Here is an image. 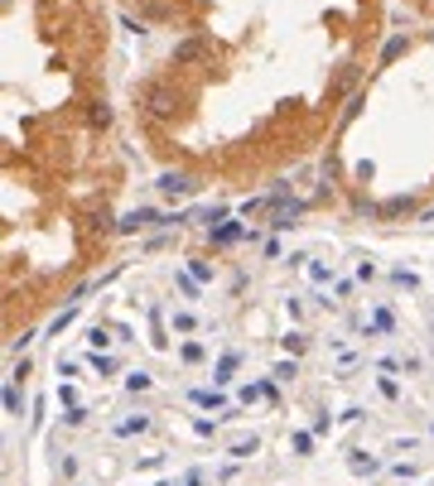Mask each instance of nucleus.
Masks as SVG:
<instances>
[{
    "mask_svg": "<svg viewBox=\"0 0 434 486\" xmlns=\"http://www.w3.org/2000/svg\"><path fill=\"white\" fill-rule=\"evenodd\" d=\"M227 453H232L236 462H246V458H256V453H261V438H256V433H241V438H232V448H227Z\"/></svg>",
    "mask_w": 434,
    "mask_h": 486,
    "instance_id": "1",
    "label": "nucleus"
},
{
    "mask_svg": "<svg viewBox=\"0 0 434 486\" xmlns=\"http://www.w3.org/2000/svg\"><path fill=\"white\" fill-rule=\"evenodd\" d=\"M236 366H241V352H227V357H222V361H217V371H213V386H227V381H232V371H236Z\"/></svg>",
    "mask_w": 434,
    "mask_h": 486,
    "instance_id": "2",
    "label": "nucleus"
},
{
    "mask_svg": "<svg viewBox=\"0 0 434 486\" xmlns=\"http://www.w3.org/2000/svg\"><path fill=\"white\" fill-rule=\"evenodd\" d=\"M347 467H352V472H357V477H367V472H376V467H381V462H376V458H372V453H362V448H352V458H347Z\"/></svg>",
    "mask_w": 434,
    "mask_h": 486,
    "instance_id": "3",
    "label": "nucleus"
},
{
    "mask_svg": "<svg viewBox=\"0 0 434 486\" xmlns=\"http://www.w3.org/2000/svg\"><path fill=\"white\" fill-rule=\"evenodd\" d=\"M189 399H193V404H198V409H227V399H222V395H217V390H193V395H189Z\"/></svg>",
    "mask_w": 434,
    "mask_h": 486,
    "instance_id": "4",
    "label": "nucleus"
},
{
    "mask_svg": "<svg viewBox=\"0 0 434 486\" xmlns=\"http://www.w3.org/2000/svg\"><path fill=\"white\" fill-rule=\"evenodd\" d=\"M145 429H150V419H145V414H135V419H121V424H116V433H121V438H130V433H145Z\"/></svg>",
    "mask_w": 434,
    "mask_h": 486,
    "instance_id": "5",
    "label": "nucleus"
},
{
    "mask_svg": "<svg viewBox=\"0 0 434 486\" xmlns=\"http://www.w3.org/2000/svg\"><path fill=\"white\" fill-rule=\"evenodd\" d=\"M5 414H15V419H19V414H24V395H19V390H15V381H10V386H5Z\"/></svg>",
    "mask_w": 434,
    "mask_h": 486,
    "instance_id": "6",
    "label": "nucleus"
},
{
    "mask_svg": "<svg viewBox=\"0 0 434 486\" xmlns=\"http://www.w3.org/2000/svg\"><path fill=\"white\" fill-rule=\"evenodd\" d=\"M280 347H285V352H304V347H309V337H304V332H285V337H280Z\"/></svg>",
    "mask_w": 434,
    "mask_h": 486,
    "instance_id": "7",
    "label": "nucleus"
},
{
    "mask_svg": "<svg viewBox=\"0 0 434 486\" xmlns=\"http://www.w3.org/2000/svg\"><path fill=\"white\" fill-rule=\"evenodd\" d=\"M314 453V433H295V458H309Z\"/></svg>",
    "mask_w": 434,
    "mask_h": 486,
    "instance_id": "8",
    "label": "nucleus"
},
{
    "mask_svg": "<svg viewBox=\"0 0 434 486\" xmlns=\"http://www.w3.org/2000/svg\"><path fill=\"white\" fill-rule=\"evenodd\" d=\"M125 390H130V395H135V390H150V376H145V371H130V376H125Z\"/></svg>",
    "mask_w": 434,
    "mask_h": 486,
    "instance_id": "9",
    "label": "nucleus"
},
{
    "mask_svg": "<svg viewBox=\"0 0 434 486\" xmlns=\"http://www.w3.org/2000/svg\"><path fill=\"white\" fill-rule=\"evenodd\" d=\"M87 347H92V352H102V347H111V337L102 332V327H92V332H87Z\"/></svg>",
    "mask_w": 434,
    "mask_h": 486,
    "instance_id": "10",
    "label": "nucleus"
},
{
    "mask_svg": "<svg viewBox=\"0 0 434 486\" xmlns=\"http://www.w3.org/2000/svg\"><path fill=\"white\" fill-rule=\"evenodd\" d=\"M376 327H381V332H396V318H391V308H376Z\"/></svg>",
    "mask_w": 434,
    "mask_h": 486,
    "instance_id": "11",
    "label": "nucleus"
},
{
    "mask_svg": "<svg viewBox=\"0 0 434 486\" xmlns=\"http://www.w3.org/2000/svg\"><path fill=\"white\" fill-rule=\"evenodd\" d=\"M295 371H300V366H295V361H280V366H275V371H270V376H275V381H295Z\"/></svg>",
    "mask_w": 434,
    "mask_h": 486,
    "instance_id": "12",
    "label": "nucleus"
},
{
    "mask_svg": "<svg viewBox=\"0 0 434 486\" xmlns=\"http://www.w3.org/2000/svg\"><path fill=\"white\" fill-rule=\"evenodd\" d=\"M63 424H68V429H78V424H87V409H78V404H73V409L63 414Z\"/></svg>",
    "mask_w": 434,
    "mask_h": 486,
    "instance_id": "13",
    "label": "nucleus"
},
{
    "mask_svg": "<svg viewBox=\"0 0 434 486\" xmlns=\"http://www.w3.org/2000/svg\"><path fill=\"white\" fill-rule=\"evenodd\" d=\"M92 371H97V376H111V371H116V361H111V357H92Z\"/></svg>",
    "mask_w": 434,
    "mask_h": 486,
    "instance_id": "14",
    "label": "nucleus"
},
{
    "mask_svg": "<svg viewBox=\"0 0 434 486\" xmlns=\"http://www.w3.org/2000/svg\"><path fill=\"white\" fill-rule=\"evenodd\" d=\"M184 361H203V342H184Z\"/></svg>",
    "mask_w": 434,
    "mask_h": 486,
    "instance_id": "15",
    "label": "nucleus"
},
{
    "mask_svg": "<svg viewBox=\"0 0 434 486\" xmlns=\"http://www.w3.org/2000/svg\"><path fill=\"white\" fill-rule=\"evenodd\" d=\"M391 285H401V289H415V275H406V270H396V275H391Z\"/></svg>",
    "mask_w": 434,
    "mask_h": 486,
    "instance_id": "16",
    "label": "nucleus"
},
{
    "mask_svg": "<svg viewBox=\"0 0 434 486\" xmlns=\"http://www.w3.org/2000/svg\"><path fill=\"white\" fill-rule=\"evenodd\" d=\"M381 395H386V399H396V395H401V390H396V381H391V371L381 376Z\"/></svg>",
    "mask_w": 434,
    "mask_h": 486,
    "instance_id": "17",
    "label": "nucleus"
},
{
    "mask_svg": "<svg viewBox=\"0 0 434 486\" xmlns=\"http://www.w3.org/2000/svg\"><path fill=\"white\" fill-rule=\"evenodd\" d=\"M314 433H333V419H328V409L319 414V419H314Z\"/></svg>",
    "mask_w": 434,
    "mask_h": 486,
    "instance_id": "18",
    "label": "nucleus"
},
{
    "mask_svg": "<svg viewBox=\"0 0 434 486\" xmlns=\"http://www.w3.org/2000/svg\"><path fill=\"white\" fill-rule=\"evenodd\" d=\"M410 10H420V15H434V0H406Z\"/></svg>",
    "mask_w": 434,
    "mask_h": 486,
    "instance_id": "19",
    "label": "nucleus"
},
{
    "mask_svg": "<svg viewBox=\"0 0 434 486\" xmlns=\"http://www.w3.org/2000/svg\"><path fill=\"white\" fill-rule=\"evenodd\" d=\"M184 486H203V472H189V482Z\"/></svg>",
    "mask_w": 434,
    "mask_h": 486,
    "instance_id": "20",
    "label": "nucleus"
},
{
    "mask_svg": "<svg viewBox=\"0 0 434 486\" xmlns=\"http://www.w3.org/2000/svg\"><path fill=\"white\" fill-rule=\"evenodd\" d=\"M155 486H179V482H155Z\"/></svg>",
    "mask_w": 434,
    "mask_h": 486,
    "instance_id": "21",
    "label": "nucleus"
},
{
    "mask_svg": "<svg viewBox=\"0 0 434 486\" xmlns=\"http://www.w3.org/2000/svg\"><path fill=\"white\" fill-rule=\"evenodd\" d=\"M430 438H434V429H430Z\"/></svg>",
    "mask_w": 434,
    "mask_h": 486,
    "instance_id": "22",
    "label": "nucleus"
}]
</instances>
